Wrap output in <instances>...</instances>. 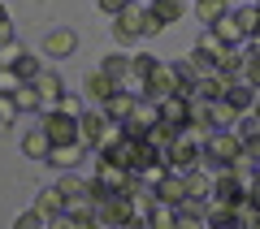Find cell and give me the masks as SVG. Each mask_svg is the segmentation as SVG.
<instances>
[{
  "mask_svg": "<svg viewBox=\"0 0 260 229\" xmlns=\"http://www.w3.org/2000/svg\"><path fill=\"white\" fill-rule=\"evenodd\" d=\"M204 165L208 169H234V165H243V134H239V130H213V134H208Z\"/></svg>",
  "mask_w": 260,
  "mask_h": 229,
  "instance_id": "cell-1",
  "label": "cell"
},
{
  "mask_svg": "<svg viewBox=\"0 0 260 229\" xmlns=\"http://www.w3.org/2000/svg\"><path fill=\"white\" fill-rule=\"evenodd\" d=\"M139 39H148V5L130 0L126 9L113 18V44L117 48H135Z\"/></svg>",
  "mask_w": 260,
  "mask_h": 229,
  "instance_id": "cell-2",
  "label": "cell"
},
{
  "mask_svg": "<svg viewBox=\"0 0 260 229\" xmlns=\"http://www.w3.org/2000/svg\"><path fill=\"white\" fill-rule=\"evenodd\" d=\"M139 216V208L130 203L126 190H109L104 199H95V225H109V229H121V225H135Z\"/></svg>",
  "mask_w": 260,
  "mask_h": 229,
  "instance_id": "cell-3",
  "label": "cell"
},
{
  "mask_svg": "<svg viewBox=\"0 0 260 229\" xmlns=\"http://www.w3.org/2000/svg\"><path fill=\"white\" fill-rule=\"evenodd\" d=\"M186 13H191L186 0H148V35H160L165 26L182 22Z\"/></svg>",
  "mask_w": 260,
  "mask_h": 229,
  "instance_id": "cell-4",
  "label": "cell"
},
{
  "mask_svg": "<svg viewBox=\"0 0 260 229\" xmlns=\"http://www.w3.org/2000/svg\"><path fill=\"white\" fill-rule=\"evenodd\" d=\"M160 121V108L152 95H139V104H135V112H130L126 121H121V130H126V138H148V130Z\"/></svg>",
  "mask_w": 260,
  "mask_h": 229,
  "instance_id": "cell-5",
  "label": "cell"
},
{
  "mask_svg": "<svg viewBox=\"0 0 260 229\" xmlns=\"http://www.w3.org/2000/svg\"><path fill=\"white\" fill-rule=\"evenodd\" d=\"M109 112L100 108V104H91V108H83V117H78V143L87 147V151H95V143H100V134L109 130Z\"/></svg>",
  "mask_w": 260,
  "mask_h": 229,
  "instance_id": "cell-6",
  "label": "cell"
},
{
  "mask_svg": "<svg viewBox=\"0 0 260 229\" xmlns=\"http://www.w3.org/2000/svg\"><path fill=\"white\" fill-rule=\"evenodd\" d=\"M169 91H182L178 65L174 61H156V65H152V73H148V95H152V100H160V95H169Z\"/></svg>",
  "mask_w": 260,
  "mask_h": 229,
  "instance_id": "cell-7",
  "label": "cell"
},
{
  "mask_svg": "<svg viewBox=\"0 0 260 229\" xmlns=\"http://www.w3.org/2000/svg\"><path fill=\"white\" fill-rule=\"evenodd\" d=\"M156 108H160V121H169V126H191V95L186 91H169V95H160L156 100Z\"/></svg>",
  "mask_w": 260,
  "mask_h": 229,
  "instance_id": "cell-8",
  "label": "cell"
},
{
  "mask_svg": "<svg viewBox=\"0 0 260 229\" xmlns=\"http://www.w3.org/2000/svg\"><path fill=\"white\" fill-rule=\"evenodd\" d=\"M44 130H48V138H52V147L56 143H78V117H70V112H61V108L44 112Z\"/></svg>",
  "mask_w": 260,
  "mask_h": 229,
  "instance_id": "cell-9",
  "label": "cell"
},
{
  "mask_svg": "<svg viewBox=\"0 0 260 229\" xmlns=\"http://www.w3.org/2000/svg\"><path fill=\"white\" fill-rule=\"evenodd\" d=\"M152 190H156V199H160V203H174V208H178V203L186 199V177L178 173V169H165V173L152 182Z\"/></svg>",
  "mask_w": 260,
  "mask_h": 229,
  "instance_id": "cell-10",
  "label": "cell"
},
{
  "mask_svg": "<svg viewBox=\"0 0 260 229\" xmlns=\"http://www.w3.org/2000/svg\"><path fill=\"white\" fill-rule=\"evenodd\" d=\"M61 220H65V225H78V229L95 225V199H91V195H78V199H65V212H61Z\"/></svg>",
  "mask_w": 260,
  "mask_h": 229,
  "instance_id": "cell-11",
  "label": "cell"
},
{
  "mask_svg": "<svg viewBox=\"0 0 260 229\" xmlns=\"http://www.w3.org/2000/svg\"><path fill=\"white\" fill-rule=\"evenodd\" d=\"M74 48H78V35L70 26H52L44 35V56H52V61L56 56H74Z\"/></svg>",
  "mask_w": 260,
  "mask_h": 229,
  "instance_id": "cell-12",
  "label": "cell"
},
{
  "mask_svg": "<svg viewBox=\"0 0 260 229\" xmlns=\"http://www.w3.org/2000/svg\"><path fill=\"white\" fill-rule=\"evenodd\" d=\"M35 87H39V100H44V112L48 108H56V104H61V95H65V83H61V73L56 69H39V78H35Z\"/></svg>",
  "mask_w": 260,
  "mask_h": 229,
  "instance_id": "cell-13",
  "label": "cell"
},
{
  "mask_svg": "<svg viewBox=\"0 0 260 229\" xmlns=\"http://www.w3.org/2000/svg\"><path fill=\"white\" fill-rule=\"evenodd\" d=\"M113 91H117V83H113L104 69H91V73L83 78V95H87V104H104Z\"/></svg>",
  "mask_w": 260,
  "mask_h": 229,
  "instance_id": "cell-14",
  "label": "cell"
},
{
  "mask_svg": "<svg viewBox=\"0 0 260 229\" xmlns=\"http://www.w3.org/2000/svg\"><path fill=\"white\" fill-rule=\"evenodd\" d=\"M208 30H213V35L221 39V44H230V48H243V44H247V35H243L239 18H234V9H230V13H221V18H217Z\"/></svg>",
  "mask_w": 260,
  "mask_h": 229,
  "instance_id": "cell-15",
  "label": "cell"
},
{
  "mask_svg": "<svg viewBox=\"0 0 260 229\" xmlns=\"http://www.w3.org/2000/svg\"><path fill=\"white\" fill-rule=\"evenodd\" d=\"M135 104H139V95H135V91H126V87H117V91H113V95H109V100H104V104H100V108H104V112H109V117H113V121H126V117H130V112H135Z\"/></svg>",
  "mask_w": 260,
  "mask_h": 229,
  "instance_id": "cell-16",
  "label": "cell"
},
{
  "mask_svg": "<svg viewBox=\"0 0 260 229\" xmlns=\"http://www.w3.org/2000/svg\"><path fill=\"white\" fill-rule=\"evenodd\" d=\"M239 117H243V112L234 108V104L225 100V95L208 104V126H213V130H234V126H239Z\"/></svg>",
  "mask_w": 260,
  "mask_h": 229,
  "instance_id": "cell-17",
  "label": "cell"
},
{
  "mask_svg": "<svg viewBox=\"0 0 260 229\" xmlns=\"http://www.w3.org/2000/svg\"><path fill=\"white\" fill-rule=\"evenodd\" d=\"M35 208H39V216H44V220H61V212H65V195H61V186H48V190H39V195H35Z\"/></svg>",
  "mask_w": 260,
  "mask_h": 229,
  "instance_id": "cell-18",
  "label": "cell"
},
{
  "mask_svg": "<svg viewBox=\"0 0 260 229\" xmlns=\"http://www.w3.org/2000/svg\"><path fill=\"white\" fill-rule=\"evenodd\" d=\"M182 177H186V199H204L208 203V195H213V173H208V165L191 169V173H182Z\"/></svg>",
  "mask_w": 260,
  "mask_h": 229,
  "instance_id": "cell-19",
  "label": "cell"
},
{
  "mask_svg": "<svg viewBox=\"0 0 260 229\" xmlns=\"http://www.w3.org/2000/svg\"><path fill=\"white\" fill-rule=\"evenodd\" d=\"M22 151H26L30 160H48V151H52V138H48V130H44V126L26 130V134H22Z\"/></svg>",
  "mask_w": 260,
  "mask_h": 229,
  "instance_id": "cell-20",
  "label": "cell"
},
{
  "mask_svg": "<svg viewBox=\"0 0 260 229\" xmlns=\"http://www.w3.org/2000/svg\"><path fill=\"white\" fill-rule=\"evenodd\" d=\"M143 225H152V229H178V208L156 199L148 212H143Z\"/></svg>",
  "mask_w": 260,
  "mask_h": 229,
  "instance_id": "cell-21",
  "label": "cell"
},
{
  "mask_svg": "<svg viewBox=\"0 0 260 229\" xmlns=\"http://www.w3.org/2000/svg\"><path fill=\"white\" fill-rule=\"evenodd\" d=\"M83 156H87V147H83V143H56L52 151H48V165H56V169H74Z\"/></svg>",
  "mask_w": 260,
  "mask_h": 229,
  "instance_id": "cell-22",
  "label": "cell"
},
{
  "mask_svg": "<svg viewBox=\"0 0 260 229\" xmlns=\"http://www.w3.org/2000/svg\"><path fill=\"white\" fill-rule=\"evenodd\" d=\"M186 225H208V203L204 199H182L178 203V229Z\"/></svg>",
  "mask_w": 260,
  "mask_h": 229,
  "instance_id": "cell-23",
  "label": "cell"
},
{
  "mask_svg": "<svg viewBox=\"0 0 260 229\" xmlns=\"http://www.w3.org/2000/svg\"><path fill=\"white\" fill-rule=\"evenodd\" d=\"M225 100H230L234 108H239L243 117H247V112H251V104H256V87H251V83H243V78H234V87L225 91Z\"/></svg>",
  "mask_w": 260,
  "mask_h": 229,
  "instance_id": "cell-24",
  "label": "cell"
},
{
  "mask_svg": "<svg viewBox=\"0 0 260 229\" xmlns=\"http://www.w3.org/2000/svg\"><path fill=\"white\" fill-rule=\"evenodd\" d=\"M191 13H195V22H204V26H213L221 13H230V5L225 0H195L191 5Z\"/></svg>",
  "mask_w": 260,
  "mask_h": 229,
  "instance_id": "cell-25",
  "label": "cell"
},
{
  "mask_svg": "<svg viewBox=\"0 0 260 229\" xmlns=\"http://www.w3.org/2000/svg\"><path fill=\"white\" fill-rule=\"evenodd\" d=\"M13 104H18V112H44V100H39L35 83H22L18 91H13Z\"/></svg>",
  "mask_w": 260,
  "mask_h": 229,
  "instance_id": "cell-26",
  "label": "cell"
},
{
  "mask_svg": "<svg viewBox=\"0 0 260 229\" xmlns=\"http://www.w3.org/2000/svg\"><path fill=\"white\" fill-rule=\"evenodd\" d=\"M208 225H213V229H234V225H239L234 203H213V199H208Z\"/></svg>",
  "mask_w": 260,
  "mask_h": 229,
  "instance_id": "cell-27",
  "label": "cell"
},
{
  "mask_svg": "<svg viewBox=\"0 0 260 229\" xmlns=\"http://www.w3.org/2000/svg\"><path fill=\"white\" fill-rule=\"evenodd\" d=\"M243 61H247V52H243V48H225V52L217 56V69L230 73V78H239V73H243Z\"/></svg>",
  "mask_w": 260,
  "mask_h": 229,
  "instance_id": "cell-28",
  "label": "cell"
},
{
  "mask_svg": "<svg viewBox=\"0 0 260 229\" xmlns=\"http://www.w3.org/2000/svg\"><path fill=\"white\" fill-rule=\"evenodd\" d=\"M100 69H104V73L113 78V83L121 87V78L130 73V56H126V52H113V56H104V61H100Z\"/></svg>",
  "mask_w": 260,
  "mask_h": 229,
  "instance_id": "cell-29",
  "label": "cell"
},
{
  "mask_svg": "<svg viewBox=\"0 0 260 229\" xmlns=\"http://www.w3.org/2000/svg\"><path fill=\"white\" fill-rule=\"evenodd\" d=\"M234 18H239V26H243V35H256L260 30V9H256V0H251V5H243V9H234Z\"/></svg>",
  "mask_w": 260,
  "mask_h": 229,
  "instance_id": "cell-30",
  "label": "cell"
},
{
  "mask_svg": "<svg viewBox=\"0 0 260 229\" xmlns=\"http://www.w3.org/2000/svg\"><path fill=\"white\" fill-rule=\"evenodd\" d=\"M13 69H18V78H22V83H35V78H39V69H44V61H39V56H30V52H22Z\"/></svg>",
  "mask_w": 260,
  "mask_h": 229,
  "instance_id": "cell-31",
  "label": "cell"
},
{
  "mask_svg": "<svg viewBox=\"0 0 260 229\" xmlns=\"http://www.w3.org/2000/svg\"><path fill=\"white\" fill-rule=\"evenodd\" d=\"M174 138H178V126H169V121H156V126L148 130V143H156L160 151H165V147L174 143Z\"/></svg>",
  "mask_w": 260,
  "mask_h": 229,
  "instance_id": "cell-32",
  "label": "cell"
},
{
  "mask_svg": "<svg viewBox=\"0 0 260 229\" xmlns=\"http://www.w3.org/2000/svg\"><path fill=\"white\" fill-rule=\"evenodd\" d=\"M56 186H61V195H65V199H78V195H87V182L74 173V169H65V177H61Z\"/></svg>",
  "mask_w": 260,
  "mask_h": 229,
  "instance_id": "cell-33",
  "label": "cell"
},
{
  "mask_svg": "<svg viewBox=\"0 0 260 229\" xmlns=\"http://www.w3.org/2000/svg\"><path fill=\"white\" fill-rule=\"evenodd\" d=\"M243 165H256L260 169V130L243 134Z\"/></svg>",
  "mask_w": 260,
  "mask_h": 229,
  "instance_id": "cell-34",
  "label": "cell"
},
{
  "mask_svg": "<svg viewBox=\"0 0 260 229\" xmlns=\"http://www.w3.org/2000/svg\"><path fill=\"white\" fill-rule=\"evenodd\" d=\"M195 48H204V52L213 56V69H217V56H221V52H225V48H230V44H221V39H217L213 30L204 26V35H200V44H195Z\"/></svg>",
  "mask_w": 260,
  "mask_h": 229,
  "instance_id": "cell-35",
  "label": "cell"
},
{
  "mask_svg": "<svg viewBox=\"0 0 260 229\" xmlns=\"http://www.w3.org/2000/svg\"><path fill=\"white\" fill-rule=\"evenodd\" d=\"M239 78H243V83H251V87H260V52H251V48H247V61H243Z\"/></svg>",
  "mask_w": 260,
  "mask_h": 229,
  "instance_id": "cell-36",
  "label": "cell"
},
{
  "mask_svg": "<svg viewBox=\"0 0 260 229\" xmlns=\"http://www.w3.org/2000/svg\"><path fill=\"white\" fill-rule=\"evenodd\" d=\"M22 52H26V48H22L18 39H9V44H0V69H13Z\"/></svg>",
  "mask_w": 260,
  "mask_h": 229,
  "instance_id": "cell-37",
  "label": "cell"
},
{
  "mask_svg": "<svg viewBox=\"0 0 260 229\" xmlns=\"http://www.w3.org/2000/svg\"><path fill=\"white\" fill-rule=\"evenodd\" d=\"M56 108H61V112H70V117H83V108H87V95H74V91H65Z\"/></svg>",
  "mask_w": 260,
  "mask_h": 229,
  "instance_id": "cell-38",
  "label": "cell"
},
{
  "mask_svg": "<svg viewBox=\"0 0 260 229\" xmlns=\"http://www.w3.org/2000/svg\"><path fill=\"white\" fill-rule=\"evenodd\" d=\"M152 65H156V56H143V52H135V56H130V73H135V78H148V73H152Z\"/></svg>",
  "mask_w": 260,
  "mask_h": 229,
  "instance_id": "cell-39",
  "label": "cell"
},
{
  "mask_svg": "<svg viewBox=\"0 0 260 229\" xmlns=\"http://www.w3.org/2000/svg\"><path fill=\"white\" fill-rule=\"evenodd\" d=\"M126 5H130V0H95V9H100L104 18H117V13L126 9Z\"/></svg>",
  "mask_w": 260,
  "mask_h": 229,
  "instance_id": "cell-40",
  "label": "cell"
},
{
  "mask_svg": "<svg viewBox=\"0 0 260 229\" xmlns=\"http://www.w3.org/2000/svg\"><path fill=\"white\" fill-rule=\"evenodd\" d=\"M35 225H48V220L39 216V208H30V212H22V216H18V229H35Z\"/></svg>",
  "mask_w": 260,
  "mask_h": 229,
  "instance_id": "cell-41",
  "label": "cell"
},
{
  "mask_svg": "<svg viewBox=\"0 0 260 229\" xmlns=\"http://www.w3.org/2000/svg\"><path fill=\"white\" fill-rule=\"evenodd\" d=\"M9 39H13V22L5 18V22H0V44H9Z\"/></svg>",
  "mask_w": 260,
  "mask_h": 229,
  "instance_id": "cell-42",
  "label": "cell"
},
{
  "mask_svg": "<svg viewBox=\"0 0 260 229\" xmlns=\"http://www.w3.org/2000/svg\"><path fill=\"white\" fill-rule=\"evenodd\" d=\"M247 48H251V52H260V30H256L251 39H247Z\"/></svg>",
  "mask_w": 260,
  "mask_h": 229,
  "instance_id": "cell-43",
  "label": "cell"
},
{
  "mask_svg": "<svg viewBox=\"0 0 260 229\" xmlns=\"http://www.w3.org/2000/svg\"><path fill=\"white\" fill-rule=\"evenodd\" d=\"M251 117H260V87H256V104H251Z\"/></svg>",
  "mask_w": 260,
  "mask_h": 229,
  "instance_id": "cell-44",
  "label": "cell"
},
{
  "mask_svg": "<svg viewBox=\"0 0 260 229\" xmlns=\"http://www.w3.org/2000/svg\"><path fill=\"white\" fill-rule=\"evenodd\" d=\"M5 18H9V13H5V5H0V22H5Z\"/></svg>",
  "mask_w": 260,
  "mask_h": 229,
  "instance_id": "cell-45",
  "label": "cell"
},
{
  "mask_svg": "<svg viewBox=\"0 0 260 229\" xmlns=\"http://www.w3.org/2000/svg\"><path fill=\"white\" fill-rule=\"evenodd\" d=\"M186 5H195V0H186Z\"/></svg>",
  "mask_w": 260,
  "mask_h": 229,
  "instance_id": "cell-46",
  "label": "cell"
},
{
  "mask_svg": "<svg viewBox=\"0 0 260 229\" xmlns=\"http://www.w3.org/2000/svg\"><path fill=\"white\" fill-rule=\"evenodd\" d=\"M256 9H260V0H256Z\"/></svg>",
  "mask_w": 260,
  "mask_h": 229,
  "instance_id": "cell-47",
  "label": "cell"
}]
</instances>
